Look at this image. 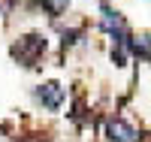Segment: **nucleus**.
<instances>
[{"label": "nucleus", "mask_w": 151, "mask_h": 142, "mask_svg": "<svg viewBox=\"0 0 151 142\" xmlns=\"http://www.w3.org/2000/svg\"><path fill=\"white\" fill-rule=\"evenodd\" d=\"M33 97L40 106H45L48 112H58L60 106H64V88H60L58 82H45V85H36L33 88Z\"/></svg>", "instance_id": "f03ea898"}, {"label": "nucleus", "mask_w": 151, "mask_h": 142, "mask_svg": "<svg viewBox=\"0 0 151 142\" xmlns=\"http://www.w3.org/2000/svg\"><path fill=\"white\" fill-rule=\"evenodd\" d=\"M136 58H145V61H151V36H136V40H130V45H127Z\"/></svg>", "instance_id": "20e7f679"}, {"label": "nucleus", "mask_w": 151, "mask_h": 142, "mask_svg": "<svg viewBox=\"0 0 151 142\" xmlns=\"http://www.w3.org/2000/svg\"><path fill=\"white\" fill-rule=\"evenodd\" d=\"M36 3H40V6L48 12V15L55 18V15H60V12H64V9L70 6V0H36Z\"/></svg>", "instance_id": "39448f33"}, {"label": "nucleus", "mask_w": 151, "mask_h": 142, "mask_svg": "<svg viewBox=\"0 0 151 142\" xmlns=\"http://www.w3.org/2000/svg\"><path fill=\"white\" fill-rule=\"evenodd\" d=\"M45 48H48V40L42 33H27V36H21V40L12 45V55H15L24 67H36V61L45 55Z\"/></svg>", "instance_id": "f257e3e1"}, {"label": "nucleus", "mask_w": 151, "mask_h": 142, "mask_svg": "<svg viewBox=\"0 0 151 142\" xmlns=\"http://www.w3.org/2000/svg\"><path fill=\"white\" fill-rule=\"evenodd\" d=\"M0 12H3V6H0Z\"/></svg>", "instance_id": "423d86ee"}, {"label": "nucleus", "mask_w": 151, "mask_h": 142, "mask_svg": "<svg viewBox=\"0 0 151 142\" xmlns=\"http://www.w3.org/2000/svg\"><path fill=\"white\" fill-rule=\"evenodd\" d=\"M106 133H109L112 142H139V133H136L130 124H124V121H109Z\"/></svg>", "instance_id": "7ed1b4c3"}]
</instances>
